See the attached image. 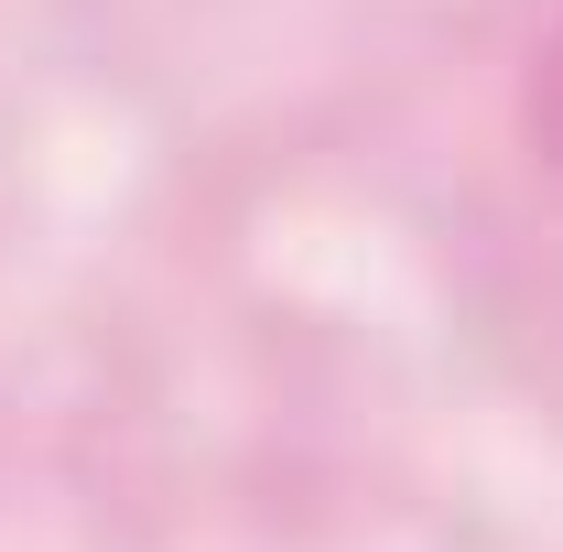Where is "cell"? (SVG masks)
I'll use <instances>...</instances> for the list:
<instances>
[{"label": "cell", "instance_id": "obj_1", "mask_svg": "<svg viewBox=\"0 0 563 552\" xmlns=\"http://www.w3.org/2000/svg\"><path fill=\"white\" fill-rule=\"evenodd\" d=\"M520 141H531V163L563 174V33L531 55V87H520Z\"/></svg>", "mask_w": 563, "mask_h": 552}]
</instances>
